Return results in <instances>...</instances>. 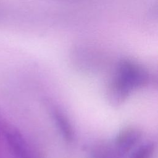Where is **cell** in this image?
<instances>
[{"instance_id": "1", "label": "cell", "mask_w": 158, "mask_h": 158, "mask_svg": "<svg viewBox=\"0 0 158 158\" xmlns=\"http://www.w3.org/2000/svg\"><path fill=\"white\" fill-rule=\"evenodd\" d=\"M149 81V74L143 69L125 63L120 67L109 86V100L114 105L120 104L132 90L146 85Z\"/></svg>"}, {"instance_id": "2", "label": "cell", "mask_w": 158, "mask_h": 158, "mask_svg": "<svg viewBox=\"0 0 158 158\" xmlns=\"http://www.w3.org/2000/svg\"><path fill=\"white\" fill-rule=\"evenodd\" d=\"M141 131L135 128L124 129L117 136L114 146L120 158H122L140 140Z\"/></svg>"}, {"instance_id": "3", "label": "cell", "mask_w": 158, "mask_h": 158, "mask_svg": "<svg viewBox=\"0 0 158 158\" xmlns=\"http://www.w3.org/2000/svg\"><path fill=\"white\" fill-rule=\"evenodd\" d=\"M9 146L15 158H36L28 144L17 131H9L6 135Z\"/></svg>"}, {"instance_id": "4", "label": "cell", "mask_w": 158, "mask_h": 158, "mask_svg": "<svg viewBox=\"0 0 158 158\" xmlns=\"http://www.w3.org/2000/svg\"><path fill=\"white\" fill-rule=\"evenodd\" d=\"M51 114L57 127L67 141H72L73 138V130L67 116L57 107L51 109Z\"/></svg>"}, {"instance_id": "5", "label": "cell", "mask_w": 158, "mask_h": 158, "mask_svg": "<svg viewBox=\"0 0 158 158\" xmlns=\"http://www.w3.org/2000/svg\"><path fill=\"white\" fill-rule=\"evenodd\" d=\"M92 158H120L114 144L99 143L93 147Z\"/></svg>"}, {"instance_id": "6", "label": "cell", "mask_w": 158, "mask_h": 158, "mask_svg": "<svg viewBox=\"0 0 158 158\" xmlns=\"http://www.w3.org/2000/svg\"><path fill=\"white\" fill-rule=\"evenodd\" d=\"M155 149L154 143L146 142L141 144L132 154L130 158H151Z\"/></svg>"}]
</instances>
